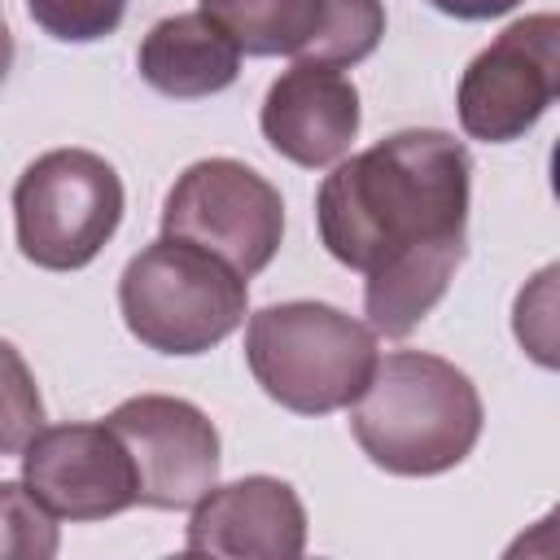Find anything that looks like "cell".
Wrapping results in <instances>:
<instances>
[{
	"instance_id": "277c9868",
	"label": "cell",
	"mask_w": 560,
	"mask_h": 560,
	"mask_svg": "<svg viewBox=\"0 0 560 560\" xmlns=\"http://www.w3.org/2000/svg\"><path fill=\"white\" fill-rule=\"evenodd\" d=\"M249 284L223 258L162 236L144 245L118 276V311L127 332L158 354H201L232 337L245 319Z\"/></svg>"
},
{
	"instance_id": "5b68a950",
	"label": "cell",
	"mask_w": 560,
	"mask_h": 560,
	"mask_svg": "<svg viewBox=\"0 0 560 560\" xmlns=\"http://www.w3.org/2000/svg\"><path fill=\"white\" fill-rule=\"evenodd\" d=\"M13 223L26 262L79 271L122 223V179L92 149H48L13 184Z\"/></svg>"
},
{
	"instance_id": "5bb4252c",
	"label": "cell",
	"mask_w": 560,
	"mask_h": 560,
	"mask_svg": "<svg viewBox=\"0 0 560 560\" xmlns=\"http://www.w3.org/2000/svg\"><path fill=\"white\" fill-rule=\"evenodd\" d=\"M57 547L52 512L26 490V481H0V560H48Z\"/></svg>"
},
{
	"instance_id": "8992f818",
	"label": "cell",
	"mask_w": 560,
	"mask_h": 560,
	"mask_svg": "<svg viewBox=\"0 0 560 560\" xmlns=\"http://www.w3.org/2000/svg\"><path fill=\"white\" fill-rule=\"evenodd\" d=\"M162 236L223 258L245 280L258 276L284 236L280 192L236 158L192 162L162 201Z\"/></svg>"
},
{
	"instance_id": "2e32d148",
	"label": "cell",
	"mask_w": 560,
	"mask_h": 560,
	"mask_svg": "<svg viewBox=\"0 0 560 560\" xmlns=\"http://www.w3.org/2000/svg\"><path fill=\"white\" fill-rule=\"evenodd\" d=\"M26 13L61 44H92L118 31L127 0H26Z\"/></svg>"
},
{
	"instance_id": "52a82bcc",
	"label": "cell",
	"mask_w": 560,
	"mask_h": 560,
	"mask_svg": "<svg viewBox=\"0 0 560 560\" xmlns=\"http://www.w3.org/2000/svg\"><path fill=\"white\" fill-rule=\"evenodd\" d=\"M560 92V18L529 13L486 44L455 92L459 127L472 140H521Z\"/></svg>"
},
{
	"instance_id": "3957f363",
	"label": "cell",
	"mask_w": 560,
	"mask_h": 560,
	"mask_svg": "<svg viewBox=\"0 0 560 560\" xmlns=\"http://www.w3.org/2000/svg\"><path fill=\"white\" fill-rule=\"evenodd\" d=\"M245 363L262 394L298 416L350 407L376 368V332L328 302H276L245 324Z\"/></svg>"
},
{
	"instance_id": "ac0fdd59",
	"label": "cell",
	"mask_w": 560,
	"mask_h": 560,
	"mask_svg": "<svg viewBox=\"0 0 560 560\" xmlns=\"http://www.w3.org/2000/svg\"><path fill=\"white\" fill-rule=\"evenodd\" d=\"M9 66H13V31H9V22H4V13H0V83H4Z\"/></svg>"
},
{
	"instance_id": "7a4b0ae2",
	"label": "cell",
	"mask_w": 560,
	"mask_h": 560,
	"mask_svg": "<svg viewBox=\"0 0 560 560\" xmlns=\"http://www.w3.org/2000/svg\"><path fill=\"white\" fill-rule=\"evenodd\" d=\"M481 394L451 359L394 350L350 402V433L394 477H438L464 464L481 438Z\"/></svg>"
},
{
	"instance_id": "e0dca14e",
	"label": "cell",
	"mask_w": 560,
	"mask_h": 560,
	"mask_svg": "<svg viewBox=\"0 0 560 560\" xmlns=\"http://www.w3.org/2000/svg\"><path fill=\"white\" fill-rule=\"evenodd\" d=\"M424 4H433L438 13H446V18H459V22H486V18L512 13L521 0H424Z\"/></svg>"
},
{
	"instance_id": "6da1fadb",
	"label": "cell",
	"mask_w": 560,
	"mask_h": 560,
	"mask_svg": "<svg viewBox=\"0 0 560 560\" xmlns=\"http://www.w3.org/2000/svg\"><path fill=\"white\" fill-rule=\"evenodd\" d=\"M468 149L433 127L394 131L346 158L315 192L324 249L363 271L372 332L407 337L451 289L468 254Z\"/></svg>"
},
{
	"instance_id": "ba28073f",
	"label": "cell",
	"mask_w": 560,
	"mask_h": 560,
	"mask_svg": "<svg viewBox=\"0 0 560 560\" xmlns=\"http://www.w3.org/2000/svg\"><path fill=\"white\" fill-rule=\"evenodd\" d=\"M241 52L311 66H359L385 35L381 0H201Z\"/></svg>"
},
{
	"instance_id": "7c38bea8",
	"label": "cell",
	"mask_w": 560,
	"mask_h": 560,
	"mask_svg": "<svg viewBox=\"0 0 560 560\" xmlns=\"http://www.w3.org/2000/svg\"><path fill=\"white\" fill-rule=\"evenodd\" d=\"M267 144L298 166H332L359 136V88L332 70L298 61L262 96Z\"/></svg>"
},
{
	"instance_id": "30bf717a",
	"label": "cell",
	"mask_w": 560,
	"mask_h": 560,
	"mask_svg": "<svg viewBox=\"0 0 560 560\" xmlns=\"http://www.w3.org/2000/svg\"><path fill=\"white\" fill-rule=\"evenodd\" d=\"M26 490L61 521H105L136 508V468L109 424H52L22 446Z\"/></svg>"
},
{
	"instance_id": "9c48e42d",
	"label": "cell",
	"mask_w": 560,
	"mask_h": 560,
	"mask_svg": "<svg viewBox=\"0 0 560 560\" xmlns=\"http://www.w3.org/2000/svg\"><path fill=\"white\" fill-rule=\"evenodd\" d=\"M131 455L136 503L144 508H192L219 481V429L210 416L171 394H136L105 420Z\"/></svg>"
},
{
	"instance_id": "4fadbf2b",
	"label": "cell",
	"mask_w": 560,
	"mask_h": 560,
	"mask_svg": "<svg viewBox=\"0 0 560 560\" xmlns=\"http://www.w3.org/2000/svg\"><path fill=\"white\" fill-rule=\"evenodd\" d=\"M136 70L153 92L175 101H197L236 83L241 48L206 13H175L149 26L136 52Z\"/></svg>"
},
{
	"instance_id": "9a60e30c",
	"label": "cell",
	"mask_w": 560,
	"mask_h": 560,
	"mask_svg": "<svg viewBox=\"0 0 560 560\" xmlns=\"http://www.w3.org/2000/svg\"><path fill=\"white\" fill-rule=\"evenodd\" d=\"M44 429V398L35 372L13 341L0 337V455H18Z\"/></svg>"
},
{
	"instance_id": "8fae6325",
	"label": "cell",
	"mask_w": 560,
	"mask_h": 560,
	"mask_svg": "<svg viewBox=\"0 0 560 560\" xmlns=\"http://www.w3.org/2000/svg\"><path fill=\"white\" fill-rule=\"evenodd\" d=\"M192 556H232V560H293L306 551V508L298 490L280 477H241L210 486L192 503L188 538Z\"/></svg>"
}]
</instances>
